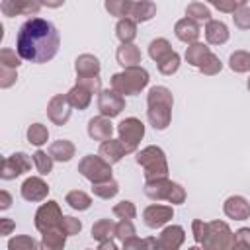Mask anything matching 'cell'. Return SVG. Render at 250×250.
<instances>
[{"label":"cell","mask_w":250,"mask_h":250,"mask_svg":"<svg viewBox=\"0 0 250 250\" xmlns=\"http://www.w3.org/2000/svg\"><path fill=\"white\" fill-rule=\"evenodd\" d=\"M61 45V37L57 27L43 20V18H31L25 23H21L18 37H16V51L23 61L43 64L51 61Z\"/></svg>","instance_id":"obj_1"},{"label":"cell","mask_w":250,"mask_h":250,"mask_svg":"<svg viewBox=\"0 0 250 250\" xmlns=\"http://www.w3.org/2000/svg\"><path fill=\"white\" fill-rule=\"evenodd\" d=\"M146 105H148L146 115L150 125L158 131L166 129L172 121V105H174L172 92L166 86H152L146 96Z\"/></svg>","instance_id":"obj_2"},{"label":"cell","mask_w":250,"mask_h":250,"mask_svg":"<svg viewBox=\"0 0 250 250\" xmlns=\"http://www.w3.org/2000/svg\"><path fill=\"white\" fill-rule=\"evenodd\" d=\"M148 80V72L143 66H129L123 72L111 76V90L121 96H135L146 88Z\"/></svg>","instance_id":"obj_3"},{"label":"cell","mask_w":250,"mask_h":250,"mask_svg":"<svg viewBox=\"0 0 250 250\" xmlns=\"http://www.w3.org/2000/svg\"><path fill=\"white\" fill-rule=\"evenodd\" d=\"M137 164L143 166L145 170V180H158V178H168V162L166 154L160 146H145L143 150L137 152Z\"/></svg>","instance_id":"obj_4"},{"label":"cell","mask_w":250,"mask_h":250,"mask_svg":"<svg viewBox=\"0 0 250 250\" xmlns=\"http://www.w3.org/2000/svg\"><path fill=\"white\" fill-rule=\"evenodd\" d=\"M145 195L150 197L152 201H170L174 205H180L186 201V191L180 184L168 180V178H158V180H148L145 184Z\"/></svg>","instance_id":"obj_5"},{"label":"cell","mask_w":250,"mask_h":250,"mask_svg":"<svg viewBox=\"0 0 250 250\" xmlns=\"http://www.w3.org/2000/svg\"><path fill=\"white\" fill-rule=\"evenodd\" d=\"M234 244V234L225 221H211L207 223V234L201 242L207 250H229Z\"/></svg>","instance_id":"obj_6"},{"label":"cell","mask_w":250,"mask_h":250,"mask_svg":"<svg viewBox=\"0 0 250 250\" xmlns=\"http://www.w3.org/2000/svg\"><path fill=\"white\" fill-rule=\"evenodd\" d=\"M78 172L92 184L111 180V164L100 154H86L78 162Z\"/></svg>","instance_id":"obj_7"},{"label":"cell","mask_w":250,"mask_h":250,"mask_svg":"<svg viewBox=\"0 0 250 250\" xmlns=\"http://www.w3.org/2000/svg\"><path fill=\"white\" fill-rule=\"evenodd\" d=\"M62 211H61V205L57 201H47L43 203L37 211H35V229L43 234L47 230H53V229H61V221H62Z\"/></svg>","instance_id":"obj_8"},{"label":"cell","mask_w":250,"mask_h":250,"mask_svg":"<svg viewBox=\"0 0 250 250\" xmlns=\"http://www.w3.org/2000/svg\"><path fill=\"white\" fill-rule=\"evenodd\" d=\"M117 133H119V139L125 145L127 152H135L141 139L145 137V125L137 117H127L117 125Z\"/></svg>","instance_id":"obj_9"},{"label":"cell","mask_w":250,"mask_h":250,"mask_svg":"<svg viewBox=\"0 0 250 250\" xmlns=\"http://www.w3.org/2000/svg\"><path fill=\"white\" fill-rule=\"evenodd\" d=\"M29 170H31V158L25 152H14L2 160L0 176L4 180H14V178H18Z\"/></svg>","instance_id":"obj_10"},{"label":"cell","mask_w":250,"mask_h":250,"mask_svg":"<svg viewBox=\"0 0 250 250\" xmlns=\"http://www.w3.org/2000/svg\"><path fill=\"white\" fill-rule=\"evenodd\" d=\"M98 109H100L102 115L111 119V117L119 115L125 109V100L115 90H102L100 98H98Z\"/></svg>","instance_id":"obj_11"},{"label":"cell","mask_w":250,"mask_h":250,"mask_svg":"<svg viewBox=\"0 0 250 250\" xmlns=\"http://www.w3.org/2000/svg\"><path fill=\"white\" fill-rule=\"evenodd\" d=\"M41 0H2L0 10L6 18H14V16H37V12L41 10Z\"/></svg>","instance_id":"obj_12"},{"label":"cell","mask_w":250,"mask_h":250,"mask_svg":"<svg viewBox=\"0 0 250 250\" xmlns=\"http://www.w3.org/2000/svg\"><path fill=\"white\" fill-rule=\"evenodd\" d=\"M70 102L66 94H57L47 104V115L55 125H64L70 119Z\"/></svg>","instance_id":"obj_13"},{"label":"cell","mask_w":250,"mask_h":250,"mask_svg":"<svg viewBox=\"0 0 250 250\" xmlns=\"http://www.w3.org/2000/svg\"><path fill=\"white\" fill-rule=\"evenodd\" d=\"M174 217V209L170 205H160V203H152L143 211V219L145 225L150 229H158L162 225H166L170 219Z\"/></svg>","instance_id":"obj_14"},{"label":"cell","mask_w":250,"mask_h":250,"mask_svg":"<svg viewBox=\"0 0 250 250\" xmlns=\"http://www.w3.org/2000/svg\"><path fill=\"white\" fill-rule=\"evenodd\" d=\"M20 191H21V197L25 201H43L47 197V193H49V186H47V182L43 178L31 176L21 184Z\"/></svg>","instance_id":"obj_15"},{"label":"cell","mask_w":250,"mask_h":250,"mask_svg":"<svg viewBox=\"0 0 250 250\" xmlns=\"http://www.w3.org/2000/svg\"><path fill=\"white\" fill-rule=\"evenodd\" d=\"M186 240V232L180 225H170L166 227L160 236H158V248H164V250H178Z\"/></svg>","instance_id":"obj_16"},{"label":"cell","mask_w":250,"mask_h":250,"mask_svg":"<svg viewBox=\"0 0 250 250\" xmlns=\"http://www.w3.org/2000/svg\"><path fill=\"white\" fill-rule=\"evenodd\" d=\"M223 211L229 219H234V221H244L250 217V203L242 197V195H230L225 205H223Z\"/></svg>","instance_id":"obj_17"},{"label":"cell","mask_w":250,"mask_h":250,"mask_svg":"<svg viewBox=\"0 0 250 250\" xmlns=\"http://www.w3.org/2000/svg\"><path fill=\"white\" fill-rule=\"evenodd\" d=\"M88 135H90V139H94V141H107V139H111V135H113V125H111V121H109V117H105V115H98V117H92L90 121H88Z\"/></svg>","instance_id":"obj_18"},{"label":"cell","mask_w":250,"mask_h":250,"mask_svg":"<svg viewBox=\"0 0 250 250\" xmlns=\"http://www.w3.org/2000/svg\"><path fill=\"white\" fill-rule=\"evenodd\" d=\"M174 33H176V37H178L180 41H184V43L189 45V43H195V41L199 39L201 29H199V23H197L195 20H191V18H182L180 21H176Z\"/></svg>","instance_id":"obj_19"},{"label":"cell","mask_w":250,"mask_h":250,"mask_svg":"<svg viewBox=\"0 0 250 250\" xmlns=\"http://www.w3.org/2000/svg\"><path fill=\"white\" fill-rule=\"evenodd\" d=\"M115 59L117 62L123 66V68H129V66H141V61H143V55H141V49L133 43H121L115 51Z\"/></svg>","instance_id":"obj_20"},{"label":"cell","mask_w":250,"mask_h":250,"mask_svg":"<svg viewBox=\"0 0 250 250\" xmlns=\"http://www.w3.org/2000/svg\"><path fill=\"white\" fill-rule=\"evenodd\" d=\"M74 70H76V76L78 78L100 76V61H98V57H94L90 53L78 55L76 61H74Z\"/></svg>","instance_id":"obj_21"},{"label":"cell","mask_w":250,"mask_h":250,"mask_svg":"<svg viewBox=\"0 0 250 250\" xmlns=\"http://www.w3.org/2000/svg\"><path fill=\"white\" fill-rule=\"evenodd\" d=\"M98 152H100V156H104L109 164H115V162H119L125 154H129L127 148H125V145L121 143V139H107V141H102Z\"/></svg>","instance_id":"obj_22"},{"label":"cell","mask_w":250,"mask_h":250,"mask_svg":"<svg viewBox=\"0 0 250 250\" xmlns=\"http://www.w3.org/2000/svg\"><path fill=\"white\" fill-rule=\"evenodd\" d=\"M205 39L211 45H223L229 41V27L219 20H211L205 23Z\"/></svg>","instance_id":"obj_23"},{"label":"cell","mask_w":250,"mask_h":250,"mask_svg":"<svg viewBox=\"0 0 250 250\" xmlns=\"http://www.w3.org/2000/svg\"><path fill=\"white\" fill-rule=\"evenodd\" d=\"M66 98H68V102H70L72 107H76V109H86V107L90 105V102H92V90L86 88L84 84H78V82H76V86H72V88L68 90Z\"/></svg>","instance_id":"obj_24"},{"label":"cell","mask_w":250,"mask_h":250,"mask_svg":"<svg viewBox=\"0 0 250 250\" xmlns=\"http://www.w3.org/2000/svg\"><path fill=\"white\" fill-rule=\"evenodd\" d=\"M156 16V4L150 0H139L131 4V12L129 18L135 21H148Z\"/></svg>","instance_id":"obj_25"},{"label":"cell","mask_w":250,"mask_h":250,"mask_svg":"<svg viewBox=\"0 0 250 250\" xmlns=\"http://www.w3.org/2000/svg\"><path fill=\"white\" fill-rule=\"evenodd\" d=\"M74 152H76V146L66 139H59L49 146V154L53 156V160H59V162H68L74 156Z\"/></svg>","instance_id":"obj_26"},{"label":"cell","mask_w":250,"mask_h":250,"mask_svg":"<svg viewBox=\"0 0 250 250\" xmlns=\"http://www.w3.org/2000/svg\"><path fill=\"white\" fill-rule=\"evenodd\" d=\"M115 35L121 43H133L137 37V21L131 18H121L115 25Z\"/></svg>","instance_id":"obj_27"},{"label":"cell","mask_w":250,"mask_h":250,"mask_svg":"<svg viewBox=\"0 0 250 250\" xmlns=\"http://www.w3.org/2000/svg\"><path fill=\"white\" fill-rule=\"evenodd\" d=\"M211 53V49L207 47V45H203V43H189L188 45V49H186V61L191 64V66H199L205 59H207V55Z\"/></svg>","instance_id":"obj_28"},{"label":"cell","mask_w":250,"mask_h":250,"mask_svg":"<svg viewBox=\"0 0 250 250\" xmlns=\"http://www.w3.org/2000/svg\"><path fill=\"white\" fill-rule=\"evenodd\" d=\"M92 236L98 240V242H104V240H109L115 236V223L111 219H100L94 223L92 227Z\"/></svg>","instance_id":"obj_29"},{"label":"cell","mask_w":250,"mask_h":250,"mask_svg":"<svg viewBox=\"0 0 250 250\" xmlns=\"http://www.w3.org/2000/svg\"><path fill=\"white\" fill-rule=\"evenodd\" d=\"M66 236H68V234H64V232H62V229L47 230V232H43L41 248H47V250H61V248H64Z\"/></svg>","instance_id":"obj_30"},{"label":"cell","mask_w":250,"mask_h":250,"mask_svg":"<svg viewBox=\"0 0 250 250\" xmlns=\"http://www.w3.org/2000/svg\"><path fill=\"white\" fill-rule=\"evenodd\" d=\"M92 191L96 197H102V199H111L117 195L119 191V184L111 178V180H105V182H98V184H92Z\"/></svg>","instance_id":"obj_31"},{"label":"cell","mask_w":250,"mask_h":250,"mask_svg":"<svg viewBox=\"0 0 250 250\" xmlns=\"http://www.w3.org/2000/svg\"><path fill=\"white\" fill-rule=\"evenodd\" d=\"M64 199H66V203H68L72 209H76V211H86V209L92 205L90 195H88L86 191H82V189H72V191H68Z\"/></svg>","instance_id":"obj_32"},{"label":"cell","mask_w":250,"mask_h":250,"mask_svg":"<svg viewBox=\"0 0 250 250\" xmlns=\"http://www.w3.org/2000/svg\"><path fill=\"white\" fill-rule=\"evenodd\" d=\"M186 16L191 18V20H195L197 23H203V21L207 23V21H211V10H209L203 2H191V4H188Z\"/></svg>","instance_id":"obj_33"},{"label":"cell","mask_w":250,"mask_h":250,"mask_svg":"<svg viewBox=\"0 0 250 250\" xmlns=\"http://www.w3.org/2000/svg\"><path fill=\"white\" fill-rule=\"evenodd\" d=\"M172 53V47H170V43H168V39H164V37H158V39H152L150 41V45H148V55H150V59L152 61H162L166 55H170Z\"/></svg>","instance_id":"obj_34"},{"label":"cell","mask_w":250,"mask_h":250,"mask_svg":"<svg viewBox=\"0 0 250 250\" xmlns=\"http://www.w3.org/2000/svg\"><path fill=\"white\" fill-rule=\"evenodd\" d=\"M27 141H29L31 145H35V146L45 145V143L49 141V131H47V127L41 125V123H31V125L27 127Z\"/></svg>","instance_id":"obj_35"},{"label":"cell","mask_w":250,"mask_h":250,"mask_svg":"<svg viewBox=\"0 0 250 250\" xmlns=\"http://www.w3.org/2000/svg\"><path fill=\"white\" fill-rule=\"evenodd\" d=\"M131 4L133 0H105V10L109 12V16H115L121 20V18H129Z\"/></svg>","instance_id":"obj_36"},{"label":"cell","mask_w":250,"mask_h":250,"mask_svg":"<svg viewBox=\"0 0 250 250\" xmlns=\"http://www.w3.org/2000/svg\"><path fill=\"white\" fill-rule=\"evenodd\" d=\"M229 66L234 72H248L250 70V53L248 51H234L229 59Z\"/></svg>","instance_id":"obj_37"},{"label":"cell","mask_w":250,"mask_h":250,"mask_svg":"<svg viewBox=\"0 0 250 250\" xmlns=\"http://www.w3.org/2000/svg\"><path fill=\"white\" fill-rule=\"evenodd\" d=\"M156 64H158L160 74H164V76H172V74L180 68V55H178L176 51H172L170 55H166V57H164L162 61H158Z\"/></svg>","instance_id":"obj_38"},{"label":"cell","mask_w":250,"mask_h":250,"mask_svg":"<svg viewBox=\"0 0 250 250\" xmlns=\"http://www.w3.org/2000/svg\"><path fill=\"white\" fill-rule=\"evenodd\" d=\"M33 164H35V168H37V172L41 176H47L53 170V156L43 152V150H37L33 154Z\"/></svg>","instance_id":"obj_39"},{"label":"cell","mask_w":250,"mask_h":250,"mask_svg":"<svg viewBox=\"0 0 250 250\" xmlns=\"http://www.w3.org/2000/svg\"><path fill=\"white\" fill-rule=\"evenodd\" d=\"M199 70H201V74H207V76H213V74H217V72H221V68H223V62H221V59L217 57V55H213V53H209L207 55V59L197 66Z\"/></svg>","instance_id":"obj_40"},{"label":"cell","mask_w":250,"mask_h":250,"mask_svg":"<svg viewBox=\"0 0 250 250\" xmlns=\"http://www.w3.org/2000/svg\"><path fill=\"white\" fill-rule=\"evenodd\" d=\"M113 215H115L117 219H135V217H137V207H135L133 201L123 199V201H119V203L113 207Z\"/></svg>","instance_id":"obj_41"},{"label":"cell","mask_w":250,"mask_h":250,"mask_svg":"<svg viewBox=\"0 0 250 250\" xmlns=\"http://www.w3.org/2000/svg\"><path fill=\"white\" fill-rule=\"evenodd\" d=\"M41 244L39 242H35L31 236H16V238H12L10 242H8V248L10 250H35V248H39Z\"/></svg>","instance_id":"obj_42"},{"label":"cell","mask_w":250,"mask_h":250,"mask_svg":"<svg viewBox=\"0 0 250 250\" xmlns=\"http://www.w3.org/2000/svg\"><path fill=\"white\" fill-rule=\"evenodd\" d=\"M0 64L8 66V68H18L21 64V57L14 49H2L0 51Z\"/></svg>","instance_id":"obj_43"},{"label":"cell","mask_w":250,"mask_h":250,"mask_svg":"<svg viewBox=\"0 0 250 250\" xmlns=\"http://www.w3.org/2000/svg\"><path fill=\"white\" fill-rule=\"evenodd\" d=\"M115 236H117L121 242H125L127 238L135 236V227H133L131 219H121L119 223H115Z\"/></svg>","instance_id":"obj_44"},{"label":"cell","mask_w":250,"mask_h":250,"mask_svg":"<svg viewBox=\"0 0 250 250\" xmlns=\"http://www.w3.org/2000/svg\"><path fill=\"white\" fill-rule=\"evenodd\" d=\"M232 20L234 25L238 29H250V8L248 6H240L232 12Z\"/></svg>","instance_id":"obj_45"},{"label":"cell","mask_w":250,"mask_h":250,"mask_svg":"<svg viewBox=\"0 0 250 250\" xmlns=\"http://www.w3.org/2000/svg\"><path fill=\"white\" fill-rule=\"evenodd\" d=\"M61 229H62L64 234L74 236V234H78V232L82 230V223H80L78 219H74V217H62V221H61Z\"/></svg>","instance_id":"obj_46"},{"label":"cell","mask_w":250,"mask_h":250,"mask_svg":"<svg viewBox=\"0 0 250 250\" xmlns=\"http://www.w3.org/2000/svg\"><path fill=\"white\" fill-rule=\"evenodd\" d=\"M232 248H250V227H242L234 232Z\"/></svg>","instance_id":"obj_47"},{"label":"cell","mask_w":250,"mask_h":250,"mask_svg":"<svg viewBox=\"0 0 250 250\" xmlns=\"http://www.w3.org/2000/svg\"><path fill=\"white\" fill-rule=\"evenodd\" d=\"M16 80H18L16 68H8V66L0 64V86L2 88H10L12 84H16Z\"/></svg>","instance_id":"obj_48"},{"label":"cell","mask_w":250,"mask_h":250,"mask_svg":"<svg viewBox=\"0 0 250 250\" xmlns=\"http://www.w3.org/2000/svg\"><path fill=\"white\" fill-rule=\"evenodd\" d=\"M78 84H84L86 88L92 90V94H100L102 92V80L100 76H86V78H76Z\"/></svg>","instance_id":"obj_49"},{"label":"cell","mask_w":250,"mask_h":250,"mask_svg":"<svg viewBox=\"0 0 250 250\" xmlns=\"http://www.w3.org/2000/svg\"><path fill=\"white\" fill-rule=\"evenodd\" d=\"M191 230H193V238H195V242L201 244L203 238H205V234H207V223H203L201 219H195V221L191 223Z\"/></svg>","instance_id":"obj_50"},{"label":"cell","mask_w":250,"mask_h":250,"mask_svg":"<svg viewBox=\"0 0 250 250\" xmlns=\"http://www.w3.org/2000/svg\"><path fill=\"white\" fill-rule=\"evenodd\" d=\"M213 6L219 10V12H227V14H232L238 6L234 0H213Z\"/></svg>","instance_id":"obj_51"},{"label":"cell","mask_w":250,"mask_h":250,"mask_svg":"<svg viewBox=\"0 0 250 250\" xmlns=\"http://www.w3.org/2000/svg\"><path fill=\"white\" fill-rule=\"evenodd\" d=\"M14 229H16V223H14L12 219H6V217H2V219H0V236L10 234Z\"/></svg>","instance_id":"obj_52"},{"label":"cell","mask_w":250,"mask_h":250,"mask_svg":"<svg viewBox=\"0 0 250 250\" xmlns=\"http://www.w3.org/2000/svg\"><path fill=\"white\" fill-rule=\"evenodd\" d=\"M10 205H12V195L6 189H2L0 191V209H8Z\"/></svg>","instance_id":"obj_53"},{"label":"cell","mask_w":250,"mask_h":250,"mask_svg":"<svg viewBox=\"0 0 250 250\" xmlns=\"http://www.w3.org/2000/svg\"><path fill=\"white\" fill-rule=\"evenodd\" d=\"M98 248H100V250H115V242L109 238V240L100 242V244H98Z\"/></svg>","instance_id":"obj_54"},{"label":"cell","mask_w":250,"mask_h":250,"mask_svg":"<svg viewBox=\"0 0 250 250\" xmlns=\"http://www.w3.org/2000/svg\"><path fill=\"white\" fill-rule=\"evenodd\" d=\"M41 4L47 6V8H59V6L64 4V0H41Z\"/></svg>","instance_id":"obj_55"},{"label":"cell","mask_w":250,"mask_h":250,"mask_svg":"<svg viewBox=\"0 0 250 250\" xmlns=\"http://www.w3.org/2000/svg\"><path fill=\"white\" fill-rule=\"evenodd\" d=\"M234 2H236V6L240 8V6H246V2H248V0H234Z\"/></svg>","instance_id":"obj_56"},{"label":"cell","mask_w":250,"mask_h":250,"mask_svg":"<svg viewBox=\"0 0 250 250\" xmlns=\"http://www.w3.org/2000/svg\"><path fill=\"white\" fill-rule=\"evenodd\" d=\"M248 90H250V78H248Z\"/></svg>","instance_id":"obj_57"},{"label":"cell","mask_w":250,"mask_h":250,"mask_svg":"<svg viewBox=\"0 0 250 250\" xmlns=\"http://www.w3.org/2000/svg\"><path fill=\"white\" fill-rule=\"evenodd\" d=\"M209 2H213V0H209Z\"/></svg>","instance_id":"obj_58"}]
</instances>
